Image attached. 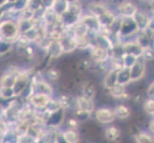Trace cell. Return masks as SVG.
I'll return each mask as SVG.
<instances>
[{"label": "cell", "instance_id": "4", "mask_svg": "<svg viewBox=\"0 0 154 143\" xmlns=\"http://www.w3.org/2000/svg\"><path fill=\"white\" fill-rule=\"evenodd\" d=\"M146 60L140 56L138 58L137 62L130 68V75H131V81L136 82L138 80H140L142 77L145 76V73L146 71Z\"/></svg>", "mask_w": 154, "mask_h": 143}, {"label": "cell", "instance_id": "5", "mask_svg": "<svg viewBox=\"0 0 154 143\" xmlns=\"http://www.w3.org/2000/svg\"><path fill=\"white\" fill-rule=\"evenodd\" d=\"M30 90H31V94H45L52 97L53 94H54V90H53L50 84L48 82H46L45 80L31 82Z\"/></svg>", "mask_w": 154, "mask_h": 143}, {"label": "cell", "instance_id": "23", "mask_svg": "<svg viewBox=\"0 0 154 143\" xmlns=\"http://www.w3.org/2000/svg\"><path fill=\"white\" fill-rule=\"evenodd\" d=\"M46 76L51 81H57V79L60 77V73L58 72L57 69L51 68L46 72Z\"/></svg>", "mask_w": 154, "mask_h": 143}, {"label": "cell", "instance_id": "21", "mask_svg": "<svg viewBox=\"0 0 154 143\" xmlns=\"http://www.w3.org/2000/svg\"><path fill=\"white\" fill-rule=\"evenodd\" d=\"M144 111L147 115L154 116V97H148L144 102Z\"/></svg>", "mask_w": 154, "mask_h": 143}, {"label": "cell", "instance_id": "8", "mask_svg": "<svg viewBox=\"0 0 154 143\" xmlns=\"http://www.w3.org/2000/svg\"><path fill=\"white\" fill-rule=\"evenodd\" d=\"M75 102H76V110H82L86 111L89 113H93L95 110V105L93 99L87 98L83 95H79V97H75Z\"/></svg>", "mask_w": 154, "mask_h": 143}, {"label": "cell", "instance_id": "18", "mask_svg": "<svg viewBox=\"0 0 154 143\" xmlns=\"http://www.w3.org/2000/svg\"><path fill=\"white\" fill-rule=\"evenodd\" d=\"M14 97H15L14 88L0 86V98L3 100H8V99H12Z\"/></svg>", "mask_w": 154, "mask_h": 143}, {"label": "cell", "instance_id": "9", "mask_svg": "<svg viewBox=\"0 0 154 143\" xmlns=\"http://www.w3.org/2000/svg\"><path fill=\"white\" fill-rule=\"evenodd\" d=\"M117 84H118V71L109 69V71L105 75L103 79V86L104 88L109 90Z\"/></svg>", "mask_w": 154, "mask_h": 143}, {"label": "cell", "instance_id": "26", "mask_svg": "<svg viewBox=\"0 0 154 143\" xmlns=\"http://www.w3.org/2000/svg\"><path fill=\"white\" fill-rule=\"evenodd\" d=\"M147 95L148 97H154V81L150 84L149 87L147 88Z\"/></svg>", "mask_w": 154, "mask_h": 143}, {"label": "cell", "instance_id": "16", "mask_svg": "<svg viewBox=\"0 0 154 143\" xmlns=\"http://www.w3.org/2000/svg\"><path fill=\"white\" fill-rule=\"evenodd\" d=\"M58 103H60V107L62 110H67L69 108H71L72 106H74V107L76 108V102H75V98L72 99L71 97H69V95H65L63 94L61 95V97H60V98L57 99Z\"/></svg>", "mask_w": 154, "mask_h": 143}, {"label": "cell", "instance_id": "17", "mask_svg": "<svg viewBox=\"0 0 154 143\" xmlns=\"http://www.w3.org/2000/svg\"><path fill=\"white\" fill-rule=\"evenodd\" d=\"M136 143H154V136L146 132H140L135 136Z\"/></svg>", "mask_w": 154, "mask_h": 143}, {"label": "cell", "instance_id": "19", "mask_svg": "<svg viewBox=\"0 0 154 143\" xmlns=\"http://www.w3.org/2000/svg\"><path fill=\"white\" fill-rule=\"evenodd\" d=\"M46 110H47V112L52 115L54 113L58 112V111H60L61 107H60V103H58L57 100H55L54 98H51L49 100L48 104L46 105Z\"/></svg>", "mask_w": 154, "mask_h": 143}, {"label": "cell", "instance_id": "14", "mask_svg": "<svg viewBox=\"0 0 154 143\" xmlns=\"http://www.w3.org/2000/svg\"><path fill=\"white\" fill-rule=\"evenodd\" d=\"M131 81V75H130V69L124 68L118 72V83L121 85H127Z\"/></svg>", "mask_w": 154, "mask_h": 143}, {"label": "cell", "instance_id": "15", "mask_svg": "<svg viewBox=\"0 0 154 143\" xmlns=\"http://www.w3.org/2000/svg\"><path fill=\"white\" fill-rule=\"evenodd\" d=\"M46 52H48V54L50 55L52 58H57L63 54L60 41H53L52 44L50 45V47L48 48V50Z\"/></svg>", "mask_w": 154, "mask_h": 143}, {"label": "cell", "instance_id": "27", "mask_svg": "<svg viewBox=\"0 0 154 143\" xmlns=\"http://www.w3.org/2000/svg\"><path fill=\"white\" fill-rule=\"evenodd\" d=\"M148 129H149L150 133L154 136V118L149 121V124H148Z\"/></svg>", "mask_w": 154, "mask_h": 143}, {"label": "cell", "instance_id": "2", "mask_svg": "<svg viewBox=\"0 0 154 143\" xmlns=\"http://www.w3.org/2000/svg\"><path fill=\"white\" fill-rule=\"evenodd\" d=\"M111 58V52L103 49L99 46L93 45L90 49V59L93 63H104L108 62Z\"/></svg>", "mask_w": 154, "mask_h": 143}, {"label": "cell", "instance_id": "20", "mask_svg": "<svg viewBox=\"0 0 154 143\" xmlns=\"http://www.w3.org/2000/svg\"><path fill=\"white\" fill-rule=\"evenodd\" d=\"M142 57L146 61H151L154 60V47L152 45L143 48Z\"/></svg>", "mask_w": 154, "mask_h": 143}, {"label": "cell", "instance_id": "24", "mask_svg": "<svg viewBox=\"0 0 154 143\" xmlns=\"http://www.w3.org/2000/svg\"><path fill=\"white\" fill-rule=\"evenodd\" d=\"M91 116V113L82 110H76V118L79 121H84Z\"/></svg>", "mask_w": 154, "mask_h": 143}, {"label": "cell", "instance_id": "22", "mask_svg": "<svg viewBox=\"0 0 154 143\" xmlns=\"http://www.w3.org/2000/svg\"><path fill=\"white\" fill-rule=\"evenodd\" d=\"M95 94H96V90H95L94 86L92 84H86L85 87L82 90V94L83 97H85L90 99H94Z\"/></svg>", "mask_w": 154, "mask_h": 143}, {"label": "cell", "instance_id": "6", "mask_svg": "<svg viewBox=\"0 0 154 143\" xmlns=\"http://www.w3.org/2000/svg\"><path fill=\"white\" fill-rule=\"evenodd\" d=\"M95 118L102 124H110L116 120V116L112 109L100 108L95 111Z\"/></svg>", "mask_w": 154, "mask_h": 143}, {"label": "cell", "instance_id": "13", "mask_svg": "<svg viewBox=\"0 0 154 143\" xmlns=\"http://www.w3.org/2000/svg\"><path fill=\"white\" fill-rule=\"evenodd\" d=\"M104 135L109 141H117L121 137V130L116 126H110L104 131Z\"/></svg>", "mask_w": 154, "mask_h": 143}, {"label": "cell", "instance_id": "1", "mask_svg": "<svg viewBox=\"0 0 154 143\" xmlns=\"http://www.w3.org/2000/svg\"><path fill=\"white\" fill-rule=\"evenodd\" d=\"M19 25L12 21H3L0 23V38L5 40H14L19 37Z\"/></svg>", "mask_w": 154, "mask_h": 143}, {"label": "cell", "instance_id": "7", "mask_svg": "<svg viewBox=\"0 0 154 143\" xmlns=\"http://www.w3.org/2000/svg\"><path fill=\"white\" fill-rule=\"evenodd\" d=\"M51 98L52 97H49V95L35 94H31L26 99V102L31 104L34 107V109H39V108H45Z\"/></svg>", "mask_w": 154, "mask_h": 143}, {"label": "cell", "instance_id": "11", "mask_svg": "<svg viewBox=\"0 0 154 143\" xmlns=\"http://www.w3.org/2000/svg\"><path fill=\"white\" fill-rule=\"evenodd\" d=\"M113 111H114L116 118H118V119H126V118H128L131 115L130 109L124 104L117 105L113 109Z\"/></svg>", "mask_w": 154, "mask_h": 143}, {"label": "cell", "instance_id": "3", "mask_svg": "<svg viewBox=\"0 0 154 143\" xmlns=\"http://www.w3.org/2000/svg\"><path fill=\"white\" fill-rule=\"evenodd\" d=\"M118 13L123 18H133L135 14L139 12V9L130 0H123L118 7Z\"/></svg>", "mask_w": 154, "mask_h": 143}, {"label": "cell", "instance_id": "12", "mask_svg": "<svg viewBox=\"0 0 154 143\" xmlns=\"http://www.w3.org/2000/svg\"><path fill=\"white\" fill-rule=\"evenodd\" d=\"M63 136L67 143H79L81 142V136L77 130L67 129L62 132Z\"/></svg>", "mask_w": 154, "mask_h": 143}, {"label": "cell", "instance_id": "25", "mask_svg": "<svg viewBox=\"0 0 154 143\" xmlns=\"http://www.w3.org/2000/svg\"><path fill=\"white\" fill-rule=\"evenodd\" d=\"M68 128L67 129H74V130H77L78 129V126H79V120L75 118H69L66 122Z\"/></svg>", "mask_w": 154, "mask_h": 143}, {"label": "cell", "instance_id": "10", "mask_svg": "<svg viewBox=\"0 0 154 143\" xmlns=\"http://www.w3.org/2000/svg\"><path fill=\"white\" fill-rule=\"evenodd\" d=\"M109 94L114 98H118V99H126L128 98L130 95L126 93L125 86L121 85V84H117L114 87L108 90Z\"/></svg>", "mask_w": 154, "mask_h": 143}]
</instances>
